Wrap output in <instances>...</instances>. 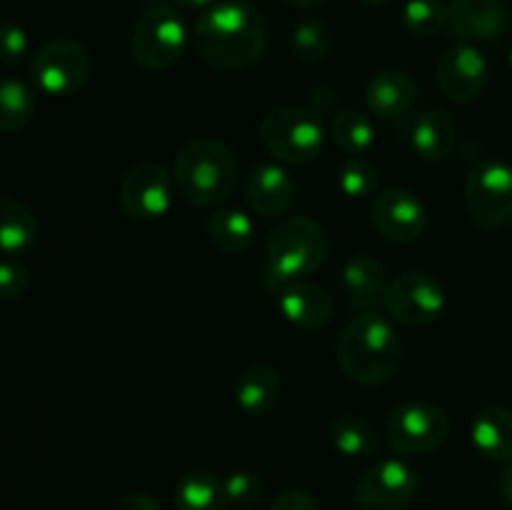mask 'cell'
Segmentation results:
<instances>
[{"label": "cell", "mask_w": 512, "mask_h": 510, "mask_svg": "<svg viewBox=\"0 0 512 510\" xmlns=\"http://www.w3.org/2000/svg\"><path fill=\"white\" fill-rule=\"evenodd\" d=\"M328 258V233L308 215L278 220L265 240V270L278 285L313 275Z\"/></svg>", "instance_id": "4"}, {"label": "cell", "mask_w": 512, "mask_h": 510, "mask_svg": "<svg viewBox=\"0 0 512 510\" xmlns=\"http://www.w3.org/2000/svg\"><path fill=\"white\" fill-rule=\"evenodd\" d=\"M420 490V475L413 465L385 458L370 465L355 483V500L363 510H403Z\"/></svg>", "instance_id": "10"}, {"label": "cell", "mask_w": 512, "mask_h": 510, "mask_svg": "<svg viewBox=\"0 0 512 510\" xmlns=\"http://www.w3.org/2000/svg\"><path fill=\"white\" fill-rule=\"evenodd\" d=\"M475 450L493 463H512V410L490 405L470 425Z\"/></svg>", "instance_id": "21"}, {"label": "cell", "mask_w": 512, "mask_h": 510, "mask_svg": "<svg viewBox=\"0 0 512 510\" xmlns=\"http://www.w3.org/2000/svg\"><path fill=\"white\" fill-rule=\"evenodd\" d=\"M225 495H228L230 505H238V508H250V505L260 503V498L265 495V483L260 475L248 473V470H238V473H230L223 480Z\"/></svg>", "instance_id": "32"}, {"label": "cell", "mask_w": 512, "mask_h": 510, "mask_svg": "<svg viewBox=\"0 0 512 510\" xmlns=\"http://www.w3.org/2000/svg\"><path fill=\"white\" fill-rule=\"evenodd\" d=\"M338 363L350 380L360 385L388 383L400 368L403 343L390 315L378 310H360L340 333Z\"/></svg>", "instance_id": "2"}, {"label": "cell", "mask_w": 512, "mask_h": 510, "mask_svg": "<svg viewBox=\"0 0 512 510\" xmlns=\"http://www.w3.org/2000/svg\"><path fill=\"white\" fill-rule=\"evenodd\" d=\"M28 268L20 260H0V300H18L28 290Z\"/></svg>", "instance_id": "33"}, {"label": "cell", "mask_w": 512, "mask_h": 510, "mask_svg": "<svg viewBox=\"0 0 512 510\" xmlns=\"http://www.w3.org/2000/svg\"><path fill=\"white\" fill-rule=\"evenodd\" d=\"M465 208L485 230H500L512 223V165L485 158L470 168L465 180Z\"/></svg>", "instance_id": "7"}, {"label": "cell", "mask_w": 512, "mask_h": 510, "mask_svg": "<svg viewBox=\"0 0 512 510\" xmlns=\"http://www.w3.org/2000/svg\"><path fill=\"white\" fill-rule=\"evenodd\" d=\"M498 490H500V495H503V498L512 505V465H508V468H505L503 473H500Z\"/></svg>", "instance_id": "37"}, {"label": "cell", "mask_w": 512, "mask_h": 510, "mask_svg": "<svg viewBox=\"0 0 512 510\" xmlns=\"http://www.w3.org/2000/svg\"><path fill=\"white\" fill-rule=\"evenodd\" d=\"M403 25L418 38L438 35L448 28V5L440 0H408L403 8Z\"/></svg>", "instance_id": "30"}, {"label": "cell", "mask_w": 512, "mask_h": 510, "mask_svg": "<svg viewBox=\"0 0 512 510\" xmlns=\"http://www.w3.org/2000/svg\"><path fill=\"white\" fill-rule=\"evenodd\" d=\"M260 143L278 163L305 165L323 150L325 133L313 113L293 105L273 108L260 120Z\"/></svg>", "instance_id": "5"}, {"label": "cell", "mask_w": 512, "mask_h": 510, "mask_svg": "<svg viewBox=\"0 0 512 510\" xmlns=\"http://www.w3.org/2000/svg\"><path fill=\"white\" fill-rule=\"evenodd\" d=\"M238 510H253V508H238Z\"/></svg>", "instance_id": "42"}, {"label": "cell", "mask_w": 512, "mask_h": 510, "mask_svg": "<svg viewBox=\"0 0 512 510\" xmlns=\"http://www.w3.org/2000/svg\"><path fill=\"white\" fill-rule=\"evenodd\" d=\"M290 53L298 63L318 65L330 53V33L320 20H303L290 35Z\"/></svg>", "instance_id": "29"}, {"label": "cell", "mask_w": 512, "mask_h": 510, "mask_svg": "<svg viewBox=\"0 0 512 510\" xmlns=\"http://www.w3.org/2000/svg\"><path fill=\"white\" fill-rule=\"evenodd\" d=\"M35 95L23 80H0V133H20L33 120Z\"/></svg>", "instance_id": "28"}, {"label": "cell", "mask_w": 512, "mask_h": 510, "mask_svg": "<svg viewBox=\"0 0 512 510\" xmlns=\"http://www.w3.org/2000/svg\"><path fill=\"white\" fill-rule=\"evenodd\" d=\"M268 510H320V508H318V500H315L308 490L290 488V490H283V493L270 503Z\"/></svg>", "instance_id": "35"}, {"label": "cell", "mask_w": 512, "mask_h": 510, "mask_svg": "<svg viewBox=\"0 0 512 510\" xmlns=\"http://www.w3.org/2000/svg\"><path fill=\"white\" fill-rule=\"evenodd\" d=\"M488 83V60L475 45L460 43L443 53L438 63V85L453 103H470Z\"/></svg>", "instance_id": "14"}, {"label": "cell", "mask_w": 512, "mask_h": 510, "mask_svg": "<svg viewBox=\"0 0 512 510\" xmlns=\"http://www.w3.org/2000/svg\"><path fill=\"white\" fill-rule=\"evenodd\" d=\"M508 63H510V68H512V50H510V55H508Z\"/></svg>", "instance_id": "41"}, {"label": "cell", "mask_w": 512, "mask_h": 510, "mask_svg": "<svg viewBox=\"0 0 512 510\" xmlns=\"http://www.w3.org/2000/svg\"><path fill=\"white\" fill-rule=\"evenodd\" d=\"M340 285H343V298L348 308L358 310V313L373 310L388 290V273H385L383 263L370 255H355L345 263Z\"/></svg>", "instance_id": "20"}, {"label": "cell", "mask_w": 512, "mask_h": 510, "mask_svg": "<svg viewBox=\"0 0 512 510\" xmlns=\"http://www.w3.org/2000/svg\"><path fill=\"white\" fill-rule=\"evenodd\" d=\"M330 138L348 158H363L375 148V125L358 110H340L330 123Z\"/></svg>", "instance_id": "26"}, {"label": "cell", "mask_w": 512, "mask_h": 510, "mask_svg": "<svg viewBox=\"0 0 512 510\" xmlns=\"http://www.w3.org/2000/svg\"><path fill=\"white\" fill-rule=\"evenodd\" d=\"M295 178L280 163H260L245 175L243 193L260 215H283L295 200Z\"/></svg>", "instance_id": "16"}, {"label": "cell", "mask_w": 512, "mask_h": 510, "mask_svg": "<svg viewBox=\"0 0 512 510\" xmlns=\"http://www.w3.org/2000/svg\"><path fill=\"white\" fill-rule=\"evenodd\" d=\"M415 95H418V88H415L413 75L408 70L388 68L370 78L368 88H365V103H368L370 113L378 118L398 120L410 113Z\"/></svg>", "instance_id": "17"}, {"label": "cell", "mask_w": 512, "mask_h": 510, "mask_svg": "<svg viewBox=\"0 0 512 510\" xmlns=\"http://www.w3.org/2000/svg\"><path fill=\"white\" fill-rule=\"evenodd\" d=\"M188 28L170 3L150 5L130 33V58L145 70H165L183 58Z\"/></svg>", "instance_id": "6"}, {"label": "cell", "mask_w": 512, "mask_h": 510, "mask_svg": "<svg viewBox=\"0 0 512 510\" xmlns=\"http://www.w3.org/2000/svg\"><path fill=\"white\" fill-rule=\"evenodd\" d=\"M373 223L390 243L410 245L425 233L428 213L420 198H415L410 190L388 188L373 198Z\"/></svg>", "instance_id": "13"}, {"label": "cell", "mask_w": 512, "mask_h": 510, "mask_svg": "<svg viewBox=\"0 0 512 510\" xmlns=\"http://www.w3.org/2000/svg\"><path fill=\"white\" fill-rule=\"evenodd\" d=\"M110 510H160V505L155 503L150 495L133 493V495H125L123 500H118Z\"/></svg>", "instance_id": "36"}, {"label": "cell", "mask_w": 512, "mask_h": 510, "mask_svg": "<svg viewBox=\"0 0 512 510\" xmlns=\"http://www.w3.org/2000/svg\"><path fill=\"white\" fill-rule=\"evenodd\" d=\"M240 165L233 150L218 138H195L183 145L173 163L178 193L198 208H213L233 195Z\"/></svg>", "instance_id": "3"}, {"label": "cell", "mask_w": 512, "mask_h": 510, "mask_svg": "<svg viewBox=\"0 0 512 510\" xmlns=\"http://www.w3.org/2000/svg\"><path fill=\"white\" fill-rule=\"evenodd\" d=\"M383 305L388 315L398 323L428 325L445 310V288L440 280H435L423 270H408L390 280L388 290L383 295Z\"/></svg>", "instance_id": "11"}, {"label": "cell", "mask_w": 512, "mask_h": 510, "mask_svg": "<svg viewBox=\"0 0 512 510\" xmlns=\"http://www.w3.org/2000/svg\"><path fill=\"white\" fill-rule=\"evenodd\" d=\"M278 310L288 323L303 330H315L333 318V298L320 285L295 280L280 290Z\"/></svg>", "instance_id": "18"}, {"label": "cell", "mask_w": 512, "mask_h": 510, "mask_svg": "<svg viewBox=\"0 0 512 510\" xmlns=\"http://www.w3.org/2000/svg\"><path fill=\"white\" fill-rule=\"evenodd\" d=\"M200 58L218 70H248L268 50V28L258 8L243 0L213 3L193 28Z\"/></svg>", "instance_id": "1"}, {"label": "cell", "mask_w": 512, "mask_h": 510, "mask_svg": "<svg viewBox=\"0 0 512 510\" xmlns=\"http://www.w3.org/2000/svg\"><path fill=\"white\" fill-rule=\"evenodd\" d=\"M510 10L503 0H450L448 3V33L453 38L473 43V40H498L508 33Z\"/></svg>", "instance_id": "15"}, {"label": "cell", "mask_w": 512, "mask_h": 510, "mask_svg": "<svg viewBox=\"0 0 512 510\" xmlns=\"http://www.w3.org/2000/svg\"><path fill=\"white\" fill-rule=\"evenodd\" d=\"M365 5H385V3H390V0H363Z\"/></svg>", "instance_id": "40"}, {"label": "cell", "mask_w": 512, "mask_h": 510, "mask_svg": "<svg viewBox=\"0 0 512 510\" xmlns=\"http://www.w3.org/2000/svg\"><path fill=\"white\" fill-rule=\"evenodd\" d=\"M283 5H288V8H298V10H308V8H318V5H323L325 0H280Z\"/></svg>", "instance_id": "39"}, {"label": "cell", "mask_w": 512, "mask_h": 510, "mask_svg": "<svg viewBox=\"0 0 512 510\" xmlns=\"http://www.w3.org/2000/svg\"><path fill=\"white\" fill-rule=\"evenodd\" d=\"M38 238V220L25 203L0 198V255H20Z\"/></svg>", "instance_id": "23"}, {"label": "cell", "mask_w": 512, "mask_h": 510, "mask_svg": "<svg viewBox=\"0 0 512 510\" xmlns=\"http://www.w3.org/2000/svg\"><path fill=\"white\" fill-rule=\"evenodd\" d=\"M225 485L208 470L188 473L175 485V508L178 510H225L228 508Z\"/></svg>", "instance_id": "25"}, {"label": "cell", "mask_w": 512, "mask_h": 510, "mask_svg": "<svg viewBox=\"0 0 512 510\" xmlns=\"http://www.w3.org/2000/svg\"><path fill=\"white\" fill-rule=\"evenodd\" d=\"M175 178L158 163H140L123 175L120 183V203L128 218L158 220L173 205Z\"/></svg>", "instance_id": "12"}, {"label": "cell", "mask_w": 512, "mask_h": 510, "mask_svg": "<svg viewBox=\"0 0 512 510\" xmlns=\"http://www.w3.org/2000/svg\"><path fill=\"white\" fill-rule=\"evenodd\" d=\"M405 138L423 160H445L458 145V125L445 110H425L410 120Z\"/></svg>", "instance_id": "19"}, {"label": "cell", "mask_w": 512, "mask_h": 510, "mask_svg": "<svg viewBox=\"0 0 512 510\" xmlns=\"http://www.w3.org/2000/svg\"><path fill=\"white\" fill-rule=\"evenodd\" d=\"M450 418L440 405L403 403L385 423V440L400 455H425L448 440Z\"/></svg>", "instance_id": "9"}, {"label": "cell", "mask_w": 512, "mask_h": 510, "mask_svg": "<svg viewBox=\"0 0 512 510\" xmlns=\"http://www.w3.org/2000/svg\"><path fill=\"white\" fill-rule=\"evenodd\" d=\"M168 3L183 10H208L215 0H168Z\"/></svg>", "instance_id": "38"}, {"label": "cell", "mask_w": 512, "mask_h": 510, "mask_svg": "<svg viewBox=\"0 0 512 510\" xmlns=\"http://www.w3.org/2000/svg\"><path fill=\"white\" fill-rule=\"evenodd\" d=\"M338 188L353 200L375 198L380 188L378 168L365 158H345L338 170Z\"/></svg>", "instance_id": "31"}, {"label": "cell", "mask_w": 512, "mask_h": 510, "mask_svg": "<svg viewBox=\"0 0 512 510\" xmlns=\"http://www.w3.org/2000/svg\"><path fill=\"white\" fill-rule=\"evenodd\" d=\"M90 75V55L78 40L55 38L40 45L30 58V80L50 98H68L78 93Z\"/></svg>", "instance_id": "8"}, {"label": "cell", "mask_w": 512, "mask_h": 510, "mask_svg": "<svg viewBox=\"0 0 512 510\" xmlns=\"http://www.w3.org/2000/svg\"><path fill=\"white\" fill-rule=\"evenodd\" d=\"M330 435H333L335 450H340L345 458H370L378 453V433L360 415L335 418L330 425Z\"/></svg>", "instance_id": "27"}, {"label": "cell", "mask_w": 512, "mask_h": 510, "mask_svg": "<svg viewBox=\"0 0 512 510\" xmlns=\"http://www.w3.org/2000/svg\"><path fill=\"white\" fill-rule=\"evenodd\" d=\"M208 235L223 253L243 255L255 243V220L238 208L215 210L208 218Z\"/></svg>", "instance_id": "24"}, {"label": "cell", "mask_w": 512, "mask_h": 510, "mask_svg": "<svg viewBox=\"0 0 512 510\" xmlns=\"http://www.w3.org/2000/svg\"><path fill=\"white\" fill-rule=\"evenodd\" d=\"M280 398V373L268 363H253L235 380V403L250 418L268 413Z\"/></svg>", "instance_id": "22"}, {"label": "cell", "mask_w": 512, "mask_h": 510, "mask_svg": "<svg viewBox=\"0 0 512 510\" xmlns=\"http://www.w3.org/2000/svg\"><path fill=\"white\" fill-rule=\"evenodd\" d=\"M28 33L15 23H0V63L15 65L28 55Z\"/></svg>", "instance_id": "34"}]
</instances>
